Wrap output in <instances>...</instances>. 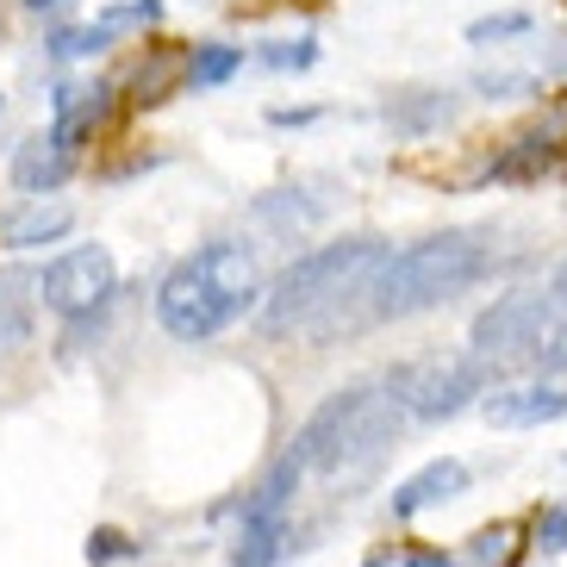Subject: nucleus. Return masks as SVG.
Masks as SVG:
<instances>
[{"instance_id":"7","label":"nucleus","mask_w":567,"mask_h":567,"mask_svg":"<svg viewBox=\"0 0 567 567\" xmlns=\"http://www.w3.org/2000/svg\"><path fill=\"white\" fill-rule=\"evenodd\" d=\"M113 287H118V268H113V256H106V244H69L63 256L44 262L38 300L63 318H87L113 300Z\"/></svg>"},{"instance_id":"18","label":"nucleus","mask_w":567,"mask_h":567,"mask_svg":"<svg viewBox=\"0 0 567 567\" xmlns=\"http://www.w3.org/2000/svg\"><path fill=\"white\" fill-rule=\"evenodd\" d=\"M536 13H486L467 25V44H512V38H530Z\"/></svg>"},{"instance_id":"28","label":"nucleus","mask_w":567,"mask_h":567,"mask_svg":"<svg viewBox=\"0 0 567 567\" xmlns=\"http://www.w3.org/2000/svg\"><path fill=\"white\" fill-rule=\"evenodd\" d=\"M549 293H555V300H561V306H567V262H561V268H555V287H549Z\"/></svg>"},{"instance_id":"11","label":"nucleus","mask_w":567,"mask_h":567,"mask_svg":"<svg viewBox=\"0 0 567 567\" xmlns=\"http://www.w3.org/2000/svg\"><path fill=\"white\" fill-rule=\"evenodd\" d=\"M69 225H75V213L63 200H25L19 213L0 218V244L7 250H38V244H56Z\"/></svg>"},{"instance_id":"2","label":"nucleus","mask_w":567,"mask_h":567,"mask_svg":"<svg viewBox=\"0 0 567 567\" xmlns=\"http://www.w3.org/2000/svg\"><path fill=\"white\" fill-rule=\"evenodd\" d=\"M393 262L386 237H343V244H318L300 262L287 268L281 281L268 287L262 324L268 331H306V324H331L350 300H362L368 287L381 281V268Z\"/></svg>"},{"instance_id":"6","label":"nucleus","mask_w":567,"mask_h":567,"mask_svg":"<svg viewBox=\"0 0 567 567\" xmlns=\"http://www.w3.org/2000/svg\"><path fill=\"white\" fill-rule=\"evenodd\" d=\"M499 374L481 362V355H436V362H412L393 374V393H400V405L417 417V424H436V417H455L467 412V405L481 400V393H499Z\"/></svg>"},{"instance_id":"13","label":"nucleus","mask_w":567,"mask_h":567,"mask_svg":"<svg viewBox=\"0 0 567 567\" xmlns=\"http://www.w3.org/2000/svg\"><path fill=\"white\" fill-rule=\"evenodd\" d=\"M281 543H287V517L244 524V530H237V549H231V567H275L281 561Z\"/></svg>"},{"instance_id":"21","label":"nucleus","mask_w":567,"mask_h":567,"mask_svg":"<svg viewBox=\"0 0 567 567\" xmlns=\"http://www.w3.org/2000/svg\"><path fill=\"white\" fill-rule=\"evenodd\" d=\"M156 19H163V0H125V7H106L101 25L118 32V25H156Z\"/></svg>"},{"instance_id":"25","label":"nucleus","mask_w":567,"mask_h":567,"mask_svg":"<svg viewBox=\"0 0 567 567\" xmlns=\"http://www.w3.org/2000/svg\"><path fill=\"white\" fill-rule=\"evenodd\" d=\"M481 94H536V82L530 75H505L499 69V75H481Z\"/></svg>"},{"instance_id":"17","label":"nucleus","mask_w":567,"mask_h":567,"mask_svg":"<svg viewBox=\"0 0 567 567\" xmlns=\"http://www.w3.org/2000/svg\"><path fill=\"white\" fill-rule=\"evenodd\" d=\"M256 218H262V225H275V231H306V225L318 218V206L300 200L293 187H281V194H262V200H256Z\"/></svg>"},{"instance_id":"27","label":"nucleus","mask_w":567,"mask_h":567,"mask_svg":"<svg viewBox=\"0 0 567 567\" xmlns=\"http://www.w3.org/2000/svg\"><path fill=\"white\" fill-rule=\"evenodd\" d=\"M405 567H455V561L443 549H412V555H405Z\"/></svg>"},{"instance_id":"8","label":"nucleus","mask_w":567,"mask_h":567,"mask_svg":"<svg viewBox=\"0 0 567 567\" xmlns=\"http://www.w3.org/2000/svg\"><path fill=\"white\" fill-rule=\"evenodd\" d=\"M486 424H499V431H530V424H555L567 417V386L555 381H530V386H499V393H486L481 400Z\"/></svg>"},{"instance_id":"26","label":"nucleus","mask_w":567,"mask_h":567,"mask_svg":"<svg viewBox=\"0 0 567 567\" xmlns=\"http://www.w3.org/2000/svg\"><path fill=\"white\" fill-rule=\"evenodd\" d=\"M268 118H275V125H312V106H275V113H268Z\"/></svg>"},{"instance_id":"4","label":"nucleus","mask_w":567,"mask_h":567,"mask_svg":"<svg viewBox=\"0 0 567 567\" xmlns=\"http://www.w3.org/2000/svg\"><path fill=\"white\" fill-rule=\"evenodd\" d=\"M467 355H481L493 374L505 368H524L536 381H555L567 368V312L555 293H536V287H517L499 293L474 324H467Z\"/></svg>"},{"instance_id":"14","label":"nucleus","mask_w":567,"mask_h":567,"mask_svg":"<svg viewBox=\"0 0 567 567\" xmlns=\"http://www.w3.org/2000/svg\"><path fill=\"white\" fill-rule=\"evenodd\" d=\"M450 113H455L450 94H417V101L386 106V118H393L405 137H424V132H436V125H450Z\"/></svg>"},{"instance_id":"16","label":"nucleus","mask_w":567,"mask_h":567,"mask_svg":"<svg viewBox=\"0 0 567 567\" xmlns=\"http://www.w3.org/2000/svg\"><path fill=\"white\" fill-rule=\"evenodd\" d=\"M244 69V51L237 44H200V51L187 56V82L194 87H225Z\"/></svg>"},{"instance_id":"30","label":"nucleus","mask_w":567,"mask_h":567,"mask_svg":"<svg viewBox=\"0 0 567 567\" xmlns=\"http://www.w3.org/2000/svg\"><path fill=\"white\" fill-rule=\"evenodd\" d=\"M25 7H32V13H44V7H63V0H25Z\"/></svg>"},{"instance_id":"5","label":"nucleus","mask_w":567,"mask_h":567,"mask_svg":"<svg viewBox=\"0 0 567 567\" xmlns=\"http://www.w3.org/2000/svg\"><path fill=\"white\" fill-rule=\"evenodd\" d=\"M405 405L393 386H343L331 400L306 417V431L293 436V455H300L312 474H343V467H362L400 436Z\"/></svg>"},{"instance_id":"1","label":"nucleus","mask_w":567,"mask_h":567,"mask_svg":"<svg viewBox=\"0 0 567 567\" xmlns=\"http://www.w3.org/2000/svg\"><path fill=\"white\" fill-rule=\"evenodd\" d=\"M256 300H262L256 250L218 237V244H200L194 256H182V262L163 275V287H156V324H163L175 343H213V337L231 331Z\"/></svg>"},{"instance_id":"15","label":"nucleus","mask_w":567,"mask_h":567,"mask_svg":"<svg viewBox=\"0 0 567 567\" xmlns=\"http://www.w3.org/2000/svg\"><path fill=\"white\" fill-rule=\"evenodd\" d=\"M32 343V306H25V293H19V281H7L0 275V355H13Z\"/></svg>"},{"instance_id":"24","label":"nucleus","mask_w":567,"mask_h":567,"mask_svg":"<svg viewBox=\"0 0 567 567\" xmlns=\"http://www.w3.org/2000/svg\"><path fill=\"white\" fill-rule=\"evenodd\" d=\"M118 555H132V543L118 530H94V543H87V561H118Z\"/></svg>"},{"instance_id":"19","label":"nucleus","mask_w":567,"mask_h":567,"mask_svg":"<svg viewBox=\"0 0 567 567\" xmlns=\"http://www.w3.org/2000/svg\"><path fill=\"white\" fill-rule=\"evenodd\" d=\"M106 38H113V32H106L101 19H94V25H75V32H56V38H51V56H94V51L106 44Z\"/></svg>"},{"instance_id":"9","label":"nucleus","mask_w":567,"mask_h":567,"mask_svg":"<svg viewBox=\"0 0 567 567\" xmlns=\"http://www.w3.org/2000/svg\"><path fill=\"white\" fill-rule=\"evenodd\" d=\"M69 168H75V151H69L56 132L25 137V144H19V156H13V187L25 194V200H51L56 187L69 182Z\"/></svg>"},{"instance_id":"20","label":"nucleus","mask_w":567,"mask_h":567,"mask_svg":"<svg viewBox=\"0 0 567 567\" xmlns=\"http://www.w3.org/2000/svg\"><path fill=\"white\" fill-rule=\"evenodd\" d=\"M268 69H312L318 63V44L312 38H281V44H268L262 51Z\"/></svg>"},{"instance_id":"10","label":"nucleus","mask_w":567,"mask_h":567,"mask_svg":"<svg viewBox=\"0 0 567 567\" xmlns=\"http://www.w3.org/2000/svg\"><path fill=\"white\" fill-rule=\"evenodd\" d=\"M467 493V462H455V455H443V462H424L405 486H393V517H417V512H431V505L443 499H462Z\"/></svg>"},{"instance_id":"22","label":"nucleus","mask_w":567,"mask_h":567,"mask_svg":"<svg viewBox=\"0 0 567 567\" xmlns=\"http://www.w3.org/2000/svg\"><path fill=\"white\" fill-rule=\"evenodd\" d=\"M474 561H486V567H512V524H493V530L474 536Z\"/></svg>"},{"instance_id":"12","label":"nucleus","mask_w":567,"mask_h":567,"mask_svg":"<svg viewBox=\"0 0 567 567\" xmlns=\"http://www.w3.org/2000/svg\"><path fill=\"white\" fill-rule=\"evenodd\" d=\"M561 163V132H524V137H512V151L493 163V182H536L543 168H555Z\"/></svg>"},{"instance_id":"3","label":"nucleus","mask_w":567,"mask_h":567,"mask_svg":"<svg viewBox=\"0 0 567 567\" xmlns=\"http://www.w3.org/2000/svg\"><path fill=\"white\" fill-rule=\"evenodd\" d=\"M493 268V244L481 231H436L405 244L393 262L381 268V281L368 287V312L374 318H412L431 306L455 300L462 287H474Z\"/></svg>"},{"instance_id":"23","label":"nucleus","mask_w":567,"mask_h":567,"mask_svg":"<svg viewBox=\"0 0 567 567\" xmlns=\"http://www.w3.org/2000/svg\"><path fill=\"white\" fill-rule=\"evenodd\" d=\"M536 549L543 555H567V505H549L536 517Z\"/></svg>"},{"instance_id":"29","label":"nucleus","mask_w":567,"mask_h":567,"mask_svg":"<svg viewBox=\"0 0 567 567\" xmlns=\"http://www.w3.org/2000/svg\"><path fill=\"white\" fill-rule=\"evenodd\" d=\"M362 567H405V555H374V561H362Z\"/></svg>"}]
</instances>
